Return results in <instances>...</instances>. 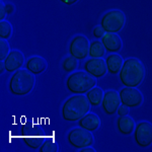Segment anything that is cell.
I'll return each instance as SVG.
<instances>
[{"label": "cell", "mask_w": 152, "mask_h": 152, "mask_svg": "<svg viewBox=\"0 0 152 152\" xmlns=\"http://www.w3.org/2000/svg\"><path fill=\"white\" fill-rule=\"evenodd\" d=\"M117 114H118V116H119V117L128 116V114H129V107L121 104V105H120L119 109H118V111H117Z\"/></svg>", "instance_id": "26"}, {"label": "cell", "mask_w": 152, "mask_h": 152, "mask_svg": "<svg viewBox=\"0 0 152 152\" xmlns=\"http://www.w3.org/2000/svg\"><path fill=\"white\" fill-rule=\"evenodd\" d=\"M80 151L81 152H94L95 149L92 148L91 146H87V147H84V148L80 149Z\"/></svg>", "instance_id": "30"}, {"label": "cell", "mask_w": 152, "mask_h": 152, "mask_svg": "<svg viewBox=\"0 0 152 152\" xmlns=\"http://www.w3.org/2000/svg\"><path fill=\"white\" fill-rule=\"evenodd\" d=\"M67 141L70 146L77 150H80L84 147L92 146L94 139L91 132L78 126L77 128H73L68 132Z\"/></svg>", "instance_id": "6"}, {"label": "cell", "mask_w": 152, "mask_h": 152, "mask_svg": "<svg viewBox=\"0 0 152 152\" xmlns=\"http://www.w3.org/2000/svg\"><path fill=\"white\" fill-rule=\"evenodd\" d=\"M104 90L102 88L94 86L92 87L90 90L85 94V96L87 97V100L89 102V104L91 107H99L102 104V99H104Z\"/></svg>", "instance_id": "19"}, {"label": "cell", "mask_w": 152, "mask_h": 152, "mask_svg": "<svg viewBox=\"0 0 152 152\" xmlns=\"http://www.w3.org/2000/svg\"><path fill=\"white\" fill-rule=\"evenodd\" d=\"M83 69L94 78H102L107 73L105 60L102 58H90L83 64Z\"/></svg>", "instance_id": "11"}, {"label": "cell", "mask_w": 152, "mask_h": 152, "mask_svg": "<svg viewBox=\"0 0 152 152\" xmlns=\"http://www.w3.org/2000/svg\"><path fill=\"white\" fill-rule=\"evenodd\" d=\"M47 62L43 57L40 56H33L26 60L24 67L34 75H40L47 69Z\"/></svg>", "instance_id": "14"}, {"label": "cell", "mask_w": 152, "mask_h": 152, "mask_svg": "<svg viewBox=\"0 0 152 152\" xmlns=\"http://www.w3.org/2000/svg\"><path fill=\"white\" fill-rule=\"evenodd\" d=\"M89 102L84 94H73L63 102L61 116L66 122H78L90 111Z\"/></svg>", "instance_id": "1"}, {"label": "cell", "mask_w": 152, "mask_h": 152, "mask_svg": "<svg viewBox=\"0 0 152 152\" xmlns=\"http://www.w3.org/2000/svg\"><path fill=\"white\" fill-rule=\"evenodd\" d=\"M100 105H102L104 113L107 116H113V115L117 114L118 109L121 105V99H120L119 92H117L116 90H107V91H105Z\"/></svg>", "instance_id": "10"}, {"label": "cell", "mask_w": 152, "mask_h": 152, "mask_svg": "<svg viewBox=\"0 0 152 152\" xmlns=\"http://www.w3.org/2000/svg\"><path fill=\"white\" fill-rule=\"evenodd\" d=\"M78 65V60L69 55L68 57H65L62 61V69L66 73H73L76 70Z\"/></svg>", "instance_id": "21"}, {"label": "cell", "mask_w": 152, "mask_h": 152, "mask_svg": "<svg viewBox=\"0 0 152 152\" xmlns=\"http://www.w3.org/2000/svg\"><path fill=\"white\" fill-rule=\"evenodd\" d=\"M105 49L102 45V41H92L89 45V52H88V56L90 58H102L105 54Z\"/></svg>", "instance_id": "20"}, {"label": "cell", "mask_w": 152, "mask_h": 152, "mask_svg": "<svg viewBox=\"0 0 152 152\" xmlns=\"http://www.w3.org/2000/svg\"><path fill=\"white\" fill-rule=\"evenodd\" d=\"M145 77V68L136 58H129L124 61L119 73L120 81L124 86L137 87L141 84Z\"/></svg>", "instance_id": "2"}, {"label": "cell", "mask_w": 152, "mask_h": 152, "mask_svg": "<svg viewBox=\"0 0 152 152\" xmlns=\"http://www.w3.org/2000/svg\"><path fill=\"white\" fill-rule=\"evenodd\" d=\"M78 126L87 130V131L94 132L96 131L100 126V120L97 115L92 113H87L85 116H83L79 121L77 122Z\"/></svg>", "instance_id": "15"}, {"label": "cell", "mask_w": 152, "mask_h": 152, "mask_svg": "<svg viewBox=\"0 0 152 152\" xmlns=\"http://www.w3.org/2000/svg\"><path fill=\"white\" fill-rule=\"evenodd\" d=\"M36 78L26 69H19L12 73L8 82V89L15 96H24L35 87Z\"/></svg>", "instance_id": "3"}, {"label": "cell", "mask_w": 152, "mask_h": 152, "mask_svg": "<svg viewBox=\"0 0 152 152\" xmlns=\"http://www.w3.org/2000/svg\"><path fill=\"white\" fill-rule=\"evenodd\" d=\"M5 10H6V14H12L14 12V10H15V7H14L13 4H11V3H6Z\"/></svg>", "instance_id": "28"}, {"label": "cell", "mask_w": 152, "mask_h": 152, "mask_svg": "<svg viewBox=\"0 0 152 152\" xmlns=\"http://www.w3.org/2000/svg\"><path fill=\"white\" fill-rule=\"evenodd\" d=\"M134 141L141 148H147L152 145V124L147 121H141L136 124L134 130Z\"/></svg>", "instance_id": "7"}, {"label": "cell", "mask_w": 152, "mask_h": 152, "mask_svg": "<svg viewBox=\"0 0 152 152\" xmlns=\"http://www.w3.org/2000/svg\"><path fill=\"white\" fill-rule=\"evenodd\" d=\"M12 35V26L7 20H1L0 23V39L8 40Z\"/></svg>", "instance_id": "22"}, {"label": "cell", "mask_w": 152, "mask_h": 152, "mask_svg": "<svg viewBox=\"0 0 152 152\" xmlns=\"http://www.w3.org/2000/svg\"><path fill=\"white\" fill-rule=\"evenodd\" d=\"M119 95L121 104L128 107L129 109L140 107L143 102V95L137 89V87L125 86L120 90Z\"/></svg>", "instance_id": "9"}, {"label": "cell", "mask_w": 152, "mask_h": 152, "mask_svg": "<svg viewBox=\"0 0 152 152\" xmlns=\"http://www.w3.org/2000/svg\"><path fill=\"white\" fill-rule=\"evenodd\" d=\"M4 71H6V69H5V65H4V62H3V61H1V63H0V74H3Z\"/></svg>", "instance_id": "31"}, {"label": "cell", "mask_w": 152, "mask_h": 152, "mask_svg": "<svg viewBox=\"0 0 152 152\" xmlns=\"http://www.w3.org/2000/svg\"><path fill=\"white\" fill-rule=\"evenodd\" d=\"M96 86V78L85 71H74L66 79V87L72 94H85Z\"/></svg>", "instance_id": "4"}, {"label": "cell", "mask_w": 152, "mask_h": 152, "mask_svg": "<svg viewBox=\"0 0 152 152\" xmlns=\"http://www.w3.org/2000/svg\"><path fill=\"white\" fill-rule=\"evenodd\" d=\"M135 127H136V123L131 117L124 116L119 117L117 119V129L120 134L129 136L132 133H134Z\"/></svg>", "instance_id": "18"}, {"label": "cell", "mask_w": 152, "mask_h": 152, "mask_svg": "<svg viewBox=\"0 0 152 152\" xmlns=\"http://www.w3.org/2000/svg\"><path fill=\"white\" fill-rule=\"evenodd\" d=\"M124 64L123 58L116 53H112L105 58V65H107V73L112 75L119 74L122 66Z\"/></svg>", "instance_id": "17"}, {"label": "cell", "mask_w": 152, "mask_h": 152, "mask_svg": "<svg viewBox=\"0 0 152 152\" xmlns=\"http://www.w3.org/2000/svg\"><path fill=\"white\" fill-rule=\"evenodd\" d=\"M7 73H14L24 64V56L18 50H11L8 56L3 61Z\"/></svg>", "instance_id": "12"}, {"label": "cell", "mask_w": 152, "mask_h": 152, "mask_svg": "<svg viewBox=\"0 0 152 152\" xmlns=\"http://www.w3.org/2000/svg\"><path fill=\"white\" fill-rule=\"evenodd\" d=\"M104 34H105V31H104V29L102 28V26H95L94 28V31H92V35H94V37L96 40L97 39H102Z\"/></svg>", "instance_id": "25"}, {"label": "cell", "mask_w": 152, "mask_h": 152, "mask_svg": "<svg viewBox=\"0 0 152 152\" xmlns=\"http://www.w3.org/2000/svg\"><path fill=\"white\" fill-rule=\"evenodd\" d=\"M126 23V16L119 9H113L105 12L100 19V26L105 33L117 34L123 29Z\"/></svg>", "instance_id": "5"}, {"label": "cell", "mask_w": 152, "mask_h": 152, "mask_svg": "<svg viewBox=\"0 0 152 152\" xmlns=\"http://www.w3.org/2000/svg\"><path fill=\"white\" fill-rule=\"evenodd\" d=\"M102 43L105 51L109 53H117L122 49V40L117 34L105 33L102 38Z\"/></svg>", "instance_id": "13"}, {"label": "cell", "mask_w": 152, "mask_h": 152, "mask_svg": "<svg viewBox=\"0 0 152 152\" xmlns=\"http://www.w3.org/2000/svg\"><path fill=\"white\" fill-rule=\"evenodd\" d=\"M31 130H34V129L31 128ZM36 130H38V129H36ZM45 140H46L45 136L38 131H33V135H31V134L26 132L23 137V141L24 142V144H26L28 148L33 149V150H39V148L42 146V144L44 143Z\"/></svg>", "instance_id": "16"}, {"label": "cell", "mask_w": 152, "mask_h": 152, "mask_svg": "<svg viewBox=\"0 0 152 152\" xmlns=\"http://www.w3.org/2000/svg\"><path fill=\"white\" fill-rule=\"evenodd\" d=\"M5 15H6L5 4H4L3 2H1V3H0V19H1V20H4Z\"/></svg>", "instance_id": "27"}, {"label": "cell", "mask_w": 152, "mask_h": 152, "mask_svg": "<svg viewBox=\"0 0 152 152\" xmlns=\"http://www.w3.org/2000/svg\"><path fill=\"white\" fill-rule=\"evenodd\" d=\"M89 45L90 43L87 40V38H85L82 35H78L71 40L68 51H69L70 55L77 60H84L88 56Z\"/></svg>", "instance_id": "8"}, {"label": "cell", "mask_w": 152, "mask_h": 152, "mask_svg": "<svg viewBox=\"0 0 152 152\" xmlns=\"http://www.w3.org/2000/svg\"><path fill=\"white\" fill-rule=\"evenodd\" d=\"M10 51V47H9V44L7 43V41L0 39V60H5V58L8 56Z\"/></svg>", "instance_id": "24"}, {"label": "cell", "mask_w": 152, "mask_h": 152, "mask_svg": "<svg viewBox=\"0 0 152 152\" xmlns=\"http://www.w3.org/2000/svg\"><path fill=\"white\" fill-rule=\"evenodd\" d=\"M78 0H60L61 3L65 4V5H73L77 2Z\"/></svg>", "instance_id": "29"}, {"label": "cell", "mask_w": 152, "mask_h": 152, "mask_svg": "<svg viewBox=\"0 0 152 152\" xmlns=\"http://www.w3.org/2000/svg\"><path fill=\"white\" fill-rule=\"evenodd\" d=\"M40 152H58L59 146L57 142H55L53 139H47L44 141L42 146L39 148Z\"/></svg>", "instance_id": "23"}]
</instances>
